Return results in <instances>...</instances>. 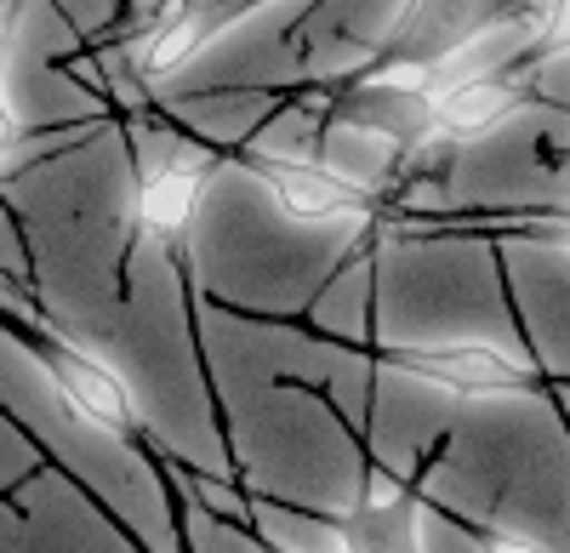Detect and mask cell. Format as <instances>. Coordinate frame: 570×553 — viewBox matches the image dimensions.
I'll use <instances>...</instances> for the list:
<instances>
[{"mask_svg":"<svg viewBox=\"0 0 570 553\" xmlns=\"http://www.w3.org/2000/svg\"><path fill=\"white\" fill-rule=\"evenodd\" d=\"M389 372L422 383L428 394L445 399H508L531 394L542 365L519 343H491V337H456V343H428V348H389Z\"/></svg>","mask_w":570,"mask_h":553,"instance_id":"obj_2","label":"cell"},{"mask_svg":"<svg viewBox=\"0 0 570 553\" xmlns=\"http://www.w3.org/2000/svg\"><path fill=\"white\" fill-rule=\"evenodd\" d=\"M422 496L411 491L405 474L376 468L360 491V502L337 520V547H422Z\"/></svg>","mask_w":570,"mask_h":553,"instance_id":"obj_6","label":"cell"},{"mask_svg":"<svg viewBox=\"0 0 570 553\" xmlns=\"http://www.w3.org/2000/svg\"><path fill=\"white\" fill-rule=\"evenodd\" d=\"M0 332H7V337L40 365L46 383H52V394L75 411L91 434H109V440H126V445L142 434L137 394L126 388V377L115 372V365L98 359L86 343H75L69 332L46 326L29 303H12L7 286H0Z\"/></svg>","mask_w":570,"mask_h":553,"instance_id":"obj_1","label":"cell"},{"mask_svg":"<svg viewBox=\"0 0 570 553\" xmlns=\"http://www.w3.org/2000/svg\"><path fill=\"white\" fill-rule=\"evenodd\" d=\"M542 40L570 46V0H553V7H548V18H542Z\"/></svg>","mask_w":570,"mask_h":553,"instance_id":"obj_8","label":"cell"},{"mask_svg":"<svg viewBox=\"0 0 570 553\" xmlns=\"http://www.w3.org/2000/svg\"><path fill=\"white\" fill-rule=\"evenodd\" d=\"M246 171L263 182V195L274 200L279 217L297 223H365L376 195H365L360 182L343 171H331L320 155H292V149H252Z\"/></svg>","mask_w":570,"mask_h":553,"instance_id":"obj_4","label":"cell"},{"mask_svg":"<svg viewBox=\"0 0 570 553\" xmlns=\"http://www.w3.org/2000/svg\"><path fill=\"white\" fill-rule=\"evenodd\" d=\"M217 171V149H200L188 137H166V149L155 160H142L131 182V228L149 246H177L188 235V223L200 211L206 177Z\"/></svg>","mask_w":570,"mask_h":553,"instance_id":"obj_3","label":"cell"},{"mask_svg":"<svg viewBox=\"0 0 570 553\" xmlns=\"http://www.w3.org/2000/svg\"><path fill=\"white\" fill-rule=\"evenodd\" d=\"M320 160L331 171H343L348 182H360L365 195H383V182L394 171H405V144L360 115H337L320 131Z\"/></svg>","mask_w":570,"mask_h":553,"instance_id":"obj_7","label":"cell"},{"mask_svg":"<svg viewBox=\"0 0 570 553\" xmlns=\"http://www.w3.org/2000/svg\"><path fill=\"white\" fill-rule=\"evenodd\" d=\"M525 98L531 91H525V80H519L513 69H502V75H445V80H434L422 91L428 131H434L440 144H451V149L491 144V137L519 115Z\"/></svg>","mask_w":570,"mask_h":553,"instance_id":"obj_5","label":"cell"}]
</instances>
